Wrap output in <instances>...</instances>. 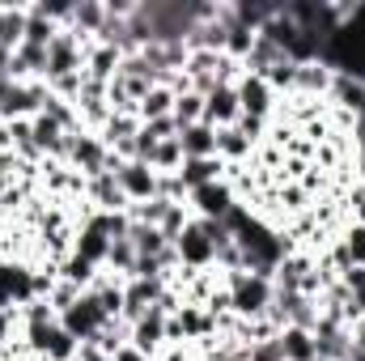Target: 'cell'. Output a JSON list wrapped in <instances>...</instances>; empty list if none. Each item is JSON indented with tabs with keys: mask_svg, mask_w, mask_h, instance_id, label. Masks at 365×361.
<instances>
[{
	"mask_svg": "<svg viewBox=\"0 0 365 361\" xmlns=\"http://www.w3.org/2000/svg\"><path fill=\"white\" fill-rule=\"evenodd\" d=\"M68 26L93 39V34L106 26V0H73V21H68Z\"/></svg>",
	"mask_w": 365,
	"mask_h": 361,
	"instance_id": "d6986e66",
	"label": "cell"
},
{
	"mask_svg": "<svg viewBox=\"0 0 365 361\" xmlns=\"http://www.w3.org/2000/svg\"><path fill=\"white\" fill-rule=\"evenodd\" d=\"M9 187H13V179H9V175H4V171H0V200H4V195H9Z\"/></svg>",
	"mask_w": 365,
	"mask_h": 361,
	"instance_id": "d6a6232c",
	"label": "cell"
},
{
	"mask_svg": "<svg viewBox=\"0 0 365 361\" xmlns=\"http://www.w3.org/2000/svg\"><path fill=\"white\" fill-rule=\"evenodd\" d=\"M217 158L225 166H251L255 162V145L238 132V123L234 128H217Z\"/></svg>",
	"mask_w": 365,
	"mask_h": 361,
	"instance_id": "7c38bea8",
	"label": "cell"
},
{
	"mask_svg": "<svg viewBox=\"0 0 365 361\" xmlns=\"http://www.w3.org/2000/svg\"><path fill=\"white\" fill-rule=\"evenodd\" d=\"M86 200L93 213H128V195L119 191L110 171H102L98 179H86Z\"/></svg>",
	"mask_w": 365,
	"mask_h": 361,
	"instance_id": "30bf717a",
	"label": "cell"
},
{
	"mask_svg": "<svg viewBox=\"0 0 365 361\" xmlns=\"http://www.w3.org/2000/svg\"><path fill=\"white\" fill-rule=\"evenodd\" d=\"M175 111V90H166V86H153V90L145 93L140 102H136V119L140 123H153V119H166Z\"/></svg>",
	"mask_w": 365,
	"mask_h": 361,
	"instance_id": "44dd1931",
	"label": "cell"
},
{
	"mask_svg": "<svg viewBox=\"0 0 365 361\" xmlns=\"http://www.w3.org/2000/svg\"><path fill=\"white\" fill-rule=\"evenodd\" d=\"M340 285H344L353 298H365V268H344L340 272Z\"/></svg>",
	"mask_w": 365,
	"mask_h": 361,
	"instance_id": "83f0119b",
	"label": "cell"
},
{
	"mask_svg": "<svg viewBox=\"0 0 365 361\" xmlns=\"http://www.w3.org/2000/svg\"><path fill=\"white\" fill-rule=\"evenodd\" d=\"M175 123L179 128H191V123H200L204 119V93H195V90H187V93H175Z\"/></svg>",
	"mask_w": 365,
	"mask_h": 361,
	"instance_id": "cb8c5ba5",
	"label": "cell"
},
{
	"mask_svg": "<svg viewBox=\"0 0 365 361\" xmlns=\"http://www.w3.org/2000/svg\"><path fill=\"white\" fill-rule=\"evenodd\" d=\"M179 145L182 158H217V128L212 123H191V128H179Z\"/></svg>",
	"mask_w": 365,
	"mask_h": 361,
	"instance_id": "2e32d148",
	"label": "cell"
},
{
	"mask_svg": "<svg viewBox=\"0 0 365 361\" xmlns=\"http://www.w3.org/2000/svg\"><path fill=\"white\" fill-rule=\"evenodd\" d=\"M234 204H238V195H234V187L225 179L204 183V187H195V191L187 195V208H191V217H200V221H221Z\"/></svg>",
	"mask_w": 365,
	"mask_h": 361,
	"instance_id": "3957f363",
	"label": "cell"
},
{
	"mask_svg": "<svg viewBox=\"0 0 365 361\" xmlns=\"http://www.w3.org/2000/svg\"><path fill=\"white\" fill-rule=\"evenodd\" d=\"M77 298H81V289H77V285H68V280H56V289L47 293V302L56 306V315H64V310H68Z\"/></svg>",
	"mask_w": 365,
	"mask_h": 361,
	"instance_id": "4316f807",
	"label": "cell"
},
{
	"mask_svg": "<svg viewBox=\"0 0 365 361\" xmlns=\"http://www.w3.org/2000/svg\"><path fill=\"white\" fill-rule=\"evenodd\" d=\"M238 119H242V106H238V90L234 86H217V90L204 93V123L234 128Z\"/></svg>",
	"mask_w": 365,
	"mask_h": 361,
	"instance_id": "9c48e42d",
	"label": "cell"
},
{
	"mask_svg": "<svg viewBox=\"0 0 365 361\" xmlns=\"http://www.w3.org/2000/svg\"><path fill=\"white\" fill-rule=\"evenodd\" d=\"M175 251H179V268H191V272H204L217 264V251H212V243L204 238V230H200V221L191 217V225L182 230L179 238H175Z\"/></svg>",
	"mask_w": 365,
	"mask_h": 361,
	"instance_id": "ba28073f",
	"label": "cell"
},
{
	"mask_svg": "<svg viewBox=\"0 0 365 361\" xmlns=\"http://www.w3.org/2000/svg\"><path fill=\"white\" fill-rule=\"evenodd\" d=\"M251 361H284L280 340H259V345H251Z\"/></svg>",
	"mask_w": 365,
	"mask_h": 361,
	"instance_id": "f1b7e54d",
	"label": "cell"
},
{
	"mask_svg": "<svg viewBox=\"0 0 365 361\" xmlns=\"http://www.w3.org/2000/svg\"><path fill=\"white\" fill-rule=\"evenodd\" d=\"M191 361H208V357H191Z\"/></svg>",
	"mask_w": 365,
	"mask_h": 361,
	"instance_id": "e575fe53",
	"label": "cell"
},
{
	"mask_svg": "<svg viewBox=\"0 0 365 361\" xmlns=\"http://www.w3.org/2000/svg\"><path fill=\"white\" fill-rule=\"evenodd\" d=\"M106 323H110V319L102 315V306L93 302V293H81V298H77V302L60 315V327H64L68 336H77L81 345H86V340H93Z\"/></svg>",
	"mask_w": 365,
	"mask_h": 361,
	"instance_id": "277c9868",
	"label": "cell"
},
{
	"mask_svg": "<svg viewBox=\"0 0 365 361\" xmlns=\"http://www.w3.org/2000/svg\"><path fill=\"white\" fill-rule=\"evenodd\" d=\"M115 183H119V191L128 195V208H132V204H145V200H153V195H158L162 175H158L149 162H119Z\"/></svg>",
	"mask_w": 365,
	"mask_h": 361,
	"instance_id": "5b68a950",
	"label": "cell"
},
{
	"mask_svg": "<svg viewBox=\"0 0 365 361\" xmlns=\"http://www.w3.org/2000/svg\"><path fill=\"white\" fill-rule=\"evenodd\" d=\"M353 145H357V153H365V115H357V123H353Z\"/></svg>",
	"mask_w": 365,
	"mask_h": 361,
	"instance_id": "1f68e13d",
	"label": "cell"
},
{
	"mask_svg": "<svg viewBox=\"0 0 365 361\" xmlns=\"http://www.w3.org/2000/svg\"><path fill=\"white\" fill-rule=\"evenodd\" d=\"M238 106H242V115H251V119H264V123H272V115H276V98L272 86L264 81V77H251V73H242L238 77Z\"/></svg>",
	"mask_w": 365,
	"mask_h": 361,
	"instance_id": "8992f818",
	"label": "cell"
},
{
	"mask_svg": "<svg viewBox=\"0 0 365 361\" xmlns=\"http://www.w3.org/2000/svg\"><path fill=\"white\" fill-rule=\"evenodd\" d=\"M158 175H179V166H182V145H179V136H170V141H162L158 149H153V162H149Z\"/></svg>",
	"mask_w": 365,
	"mask_h": 361,
	"instance_id": "d4e9b609",
	"label": "cell"
},
{
	"mask_svg": "<svg viewBox=\"0 0 365 361\" xmlns=\"http://www.w3.org/2000/svg\"><path fill=\"white\" fill-rule=\"evenodd\" d=\"M136 132H140V119H136V115H115V111H110V119L102 123V132H98V136H102V145H106V149H119V145L136 141Z\"/></svg>",
	"mask_w": 365,
	"mask_h": 361,
	"instance_id": "ffe728a7",
	"label": "cell"
},
{
	"mask_svg": "<svg viewBox=\"0 0 365 361\" xmlns=\"http://www.w3.org/2000/svg\"><path fill=\"white\" fill-rule=\"evenodd\" d=\"M136 260H140V255H136L132 238H115V243H110V251H106V264H102V268L115 272L119 280H128V276L136 272Z\"/></svg>",
	"mask_w": 365,
	"mask_h": 361,
	"instance_id": "7402d4cb",
	"label": "cell"
},
{
	"mask_svg": "<svg viewBox=\"0 0 365 361\" xmlns=\"http://www.w3.org/2000/svg\"><path fill=\"white\" fill-rule=\"evenodd\" d=\"M344 217L353 225H365V183H353L349 195H344Z\"/></svg>",
	"mask_w": 365,
	"mask_h": 361,
	"instance_id": "484cf974",
	"label": "cell"
},
{
	"mask_svg": "<svg viewBox=\"0 0 365 361\" xmlns=\"http://www.w3.org/2000/svg\"><path fill=\"white\" fill-rule=\"evenodd\" d=\"M179 179H182V187H187V195H191V191L204 187V183L225 179V162H221V158H182Z\"/></svg>",
	"mask_w": 365,
	"mask_h": 361,
	"instance_id": "9a60e30c",
	"label": "cell"
},
{
	"mask_svg": "<svg viewBox=\"0 0 365 361\" xmlns=\"http://www.w3.org/2000/svg\"><path fill=\"white\" fill-rule=\"evenodd\" d=\"M276 60H284V51L268 43L264 34H255V43H251V51H247V60H242V73H251V77H268V68H272Z\"/></svg>",
	"mask_w": 365,
	"mask_h": 361,
	"instance_id": "ac0fdd59",
	"label": "cell"
},
{
	"mask_svg": "<svg viewBox=\"0 0 365 361\" xmlns=\"http://www.w3.org/2000/svg\"><path fill=\"white\" fill-rule=\"evenodd\" d=\"M166 319H170V315H166V310H158V306H153V310H145V315L132 323L128 345H132V349H140L149 361H158V353L166 349Z\"/></svg>",
	"mask_w": 365,
	"mask_h": 361,
	"instance_id": "52a82bcc",
	"label": "cell"
},
{
	"mask_svg": "<svg viewBox=\"0 0 365 361\" xmlns=\"http://www.w3.org/2000/svg\"><path fill=\"white\" fill-rule=\"evenodd\" d=\"M225 289H230V306H234V315L238 319H259V315H268V306H272L276 289H272V276H259V272H225Z\"/></svg>",
	"mask_w": 365,
	"mask_h": 361,
	"instance_id": "6da1fadb",
	"label": "cell"
},
{
	"mask_svg": "<svg viewBox=\"0 0 365 361\" xmlns=\"http://www.w3.org/2000/svg\"><path fill=\"white\" fill-rule=\"evenodd\" d=\"M119 64H123L119 47H110V43H93L90 56H86V77L98 81V86H110L115 73H119Z\"/></svg>",
	"mask_w": 365,
	"mask_h": 361,
	"instance_id": "4fadbf2b",
	"label": "cell"
},
{
	"mask_svg": "<svg viewBox=\"0 0 365 361\" xmlns=\"http://www.w3.org/2000/svg\"><path fill=\"white\" fill-rule=\"evenodd\" d=\"M349 340H353V353H361L365 357V319L349 323Z\"/></svg>",
	"mask_w": 365,
	"mask_h": 361,
	"instance_id": "f546056e",
	"label": "cell"
},
{
	"mask_svg": "<svg viewBox=\"0 0 365 361\" xmlns=\"http://www.w3.org/2000/svg\"><path fill=\"white\" fill-rule=\"evenodd\" d=\"M106 162H110V149L102 145L98 132H90V128L68 132V158H64V166H73L81 179H98L106 171Z\"/></svg>",
	"mask_w": 365,
	"mask_h": 361,
	"instance_id": "7a4b0ae2",
	"label": "cell"
},
{
	"mask_svg": "<svg viewBox=\"0 0 365 361\" xmlns=\"http://www.w3.org/2000/svg\"><path fill=\"white\" fill-rule=\"evenodd\" d=\"M327 106H340L349 115H365V81L353 73H336L331 90H327Z\"/></svg>",
	"mask_w": 365,
	"mask_h": 361,
	"instance_id": "8fae6325",
	"label": "cell"
},
{
	"mask_svg": "<svg viewBox=\"0 0 365 361\" xmlns=\"http://www.w3.org/2000/svg\"><path fill=\"white\" fill-rule=\"evenodd\" d=\"M102 268H93L90 260H81L77 251H68L64 260H60V280H68V285H77L81 293H90V285H93V276H98Z\"/></svg>",
	"mask_w": 365,
	"mask_h": 361,
	"instance_id": "603a6c76",
	"label": "cell"
},
{
	"mask_svg": "<svg viewBox=\"0 0 365 361\" xmlns=\"http://www.w3.org/2000/svg\"><path fill=\"white\" fill-rule=\"evenodd\" d=\"M331 77H336V68H327L323 60H314V64H297L293 93H302V98H327V90H331Z\"/></svg>",
	"mask_w": 365,
	"mask_h": 361,
	"instance_id": "5bb4252c",
	"label": "cell"
},
{
	"mask_svg": "<svg viewBox=\"0 0 365 361\" xmlns=\"http://www.w3.org/2000/svg\"><path fill=\"white\" fill-rule=\"evenodd\" d=\"M110 361H149V357H145L140 349H132V345H123V349H119V353H115Z\"/></svg>",
	"mask_w": 365,
	"mask_h": 361,
	"instance_id": "4dcf8cb0",
	"label": "cell"
},
{
	"mask_svg": "<svg viewBox=\"0 0 365 361\" xmlns=\"http://www.w3.org/2000/svg\"><path fill=\"white\" fill-rule=\"evenodd\" d=\"M280 353L284 361H319L314 353V332H306V327H280Z\"/></svg>",
	"mask_w": 365,
	"mask_h": 361,
	"instance_id": "e0dca14e",
	"label": "cell"
},
{
	"mask_svg": "<svg viewBox=\"0 0 365 361\" xmlns=\"http://www.w3.org/2000/svg\"><path fill=\"white\" fill-rule=\"evenodd\" d=\"M357 306H361V319H365V298H357Z\"/></svg>",
	"mask_w": 365,
	"mask_h": 361,
	"instance_id": "836d02e7",
	"label": "cell"
}]
</instances>
